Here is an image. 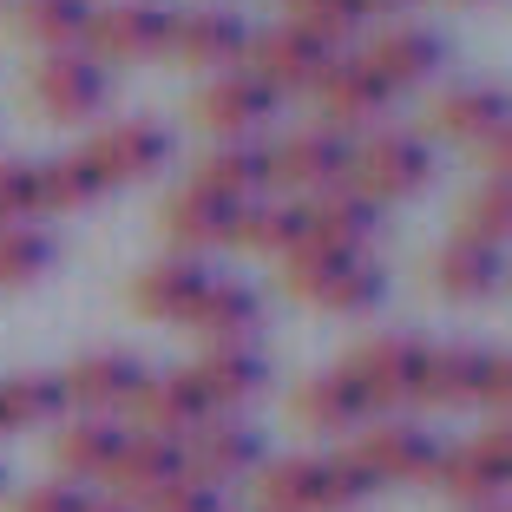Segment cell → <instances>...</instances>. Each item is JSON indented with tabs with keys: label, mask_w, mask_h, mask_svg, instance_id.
I'll list each match as a JSON object with an SVG mask.
<instances>
[{
	"label": "cell",
	"mask_w": 512,
	"mask_h": 512,
	"mask_svg": "<svg viewBox=\"0 0 512 512\" xmlns=\"http://www.w3.org/2000/svg\"><path fill=\"white\" fill-rule=\"evenodd\" d=\"M348 191H362L368 204H401V197H421L434 184V151L414 132H368L362 145H348Z\"/></svg>",
	"instance_id": "obj_1"
},
{
	"label": "cell",
	"mask_w": 512,
	"mask_h": 512,
	"mask_svg": "<svg viewBox=\"0 0 512 512\" xmlns=\"http://www.w3.org/2000/svg\"><path fill=\"white\" fill-rule=\"evenodd\" d=\"M165 33H171V7H158V0H106V7H92L79 53L99 66L165 60Z\"/></svg>",
	"instance_id": "obj_2"
},
{
	"label": "cell",
	"mask_w": 512,
	"mask_h": 512,
	"mask_svg": "<svg viewBox=\"0 0 512 512\" xmlns=\"http://www.w3.org/2000/svg\"><path fill=\"white\" fill-rule=\"evenodd\" d=\"M421 368H427L421 335H368V342L342 362V375L362 388V401L375 407V414H394L401 401L421 394Z\"/></svg>",
	"instance_id": "obj_3"
},
{
	"label": "cell",
	"mask_w": 512,
	"mask_h": 512,
	"mask_svg": "<svg viewBox=\"0 0 512 512\" xmlns=\"http://www.w3.org/2000/svg\"><path fill=\"white\" fill-rule=\"evenodd\" d=\"M335 60V46H322L316 33H302V27H270V33H256V40H243V73L263 79L270 92H309L322 73H329Z\"/></svg>",
	"instance_id": "obj_4"
},
{
	"label": "cell",
	"mask_w": 512,
	"mask_h": 512,
	"mask_svg": "<svg viewBox=\"0 0 512 512\" xmlns=\"http://www.w3.org/2000/svg\"><path fill=\"white\" fill-rule=\"evenodd\" d=\"M79 158L99 171L106 191L112 184H138V178H151V171H165L171 132L158 119H119V125H106V132H92L86 145H79Z\"/></svg>",
	"instance_id": "obj_5"
},
{
	"label": "cell",
	"mask_w": 512,
	"mask_h": 512,
	"mask_svg": "<svg viewBox=\"0 0 512 512\" xmlns=\"http://www.w3.org/2000/svg\"><path fill=\"white\" fill-rule=\"evenodd\" d=\"M348 453L368 467V480H375V486L434 480V460H440L434 434H427V427H414V421H375V427H362Z\"/></svg>",
	"instance_id": "obj_6"
},
{
	"label": "cell",
	"mask_w": 512,
	"mask_h": 512,
	"mask_svg": "<svg viewBox=\"0 0 512 512\" xmlns=\"http://www.w3.org/2000/svg\"><path fill=\"white\" fill-rule=\"evenodd\" d=\"M33 99H40L46 119L60 125H79V119H99V106H106V66L86 60V53H46L40 66H33Z\"/></svg>",
	"instance_id": "obj_7"
},
{
	"label": "cell",
	"mask_w": 512,
	"mask_h": 512,
	"mask_svg": "<svg viewBox=\"0 0 512 512\" xmlns=\"http://www.w3.org/2000/svg\"><path fill=\"white\" fill-rule=\"evenodd\" d=\"M434 480L447 486L460 506H493L499 493H506V480H512V440H506V427H486L473 447H453V453H440L434 460Z\"/></svg>",
	"instance_id": "obj_8"
},
{
	"label": "cell",
	"mask_w": 512,
	"mask_h": 512,
	"mask_svg": "<svg viewBox=\"0 0 512 512\" xmlns=\"http://www.w3.org/2000/svg\"><path fill=\"white\" fill-rule=\"evenodd\" d=\"M178 447H184V473H191V480H204V486H217V493H224L237 473H250L256 460H263V440H256V427L230 421V414H211V421L191 427Z\"/></svg>",
	"instance_id": "obj_9"
},
{
	"label": "cell",
	"mask_w": 512,
	"mask_h": 512,
	"mask_svg": "<svg viewBox=\"0 0 512 512\" xmlns=\"http://www.w3.org/2000/svg\"><path fill=\"white\" fill-rule=\"evenodd\" d=\"M309 92H316V112L335 125V138L355 132V125H375L381 112H388V99H394V92H388V86H381V79L362 66V53H348V60L335 53L329 73H322Z\"/></svg>",
	"instance_id": "obj_10"
},
{
	"label": "cell",
	"mask_w": 512,
	"mask_h": 512,
	"mask_svg": "<svg viewBox=\"0 0 512 512\" xmlns=\"http://www.w3.org/2000/svg\"><path fill=\"white\" fill-rule=\"evenodd\" d=\"M276 112V92L263 86V79H250V73H217L211 86L197 92V125L204 132H217V138H230V145H243V132H256V125Z\"/></svg>",
	"instance_id": "obj_11"
},
{
	"label": "cell",
	"mask_w": 512,
	"mask_h": 512,
	"mask_svg": "<svg viewBox=\"0 0 512 512\" xmlns=\"http://www.w3.org/2000/svg\"><path fill=\"white\" fill-rule=\"evenodd\" d=\"M302 230H309V243H322V250H348V256H362L368 243H375V230H381V211L368 204L362 191L335 184V191L302 197Z\"/></svg>",
	"instance_id": "obj_12"
},
{
	"label": "cell",
	"mask_w": 512,
	"mask_h": 512,
	"mask_svg": "<svg viewBox=\"0 0 512 512\" xmlns=\"http://www.w3.org/2000/svg\"><path fill=\"white\" fill-rule=\"evenodd\" d=\"M125 414L138 421V434H165V440H184L191 427L211 421V407H204V394L191 388V375H145L138 381V394L125 401Z\"/></svg>",
	"instance_id": "obj_13"
},
{
	"label": "cell",
	"mask_w": 512,
	"mask_h": 512,
	"mask_svg": "<svg viewBox=\"0 0 512 512\" xmlns=\"http://www.w3.org/2000/svg\"><path fill=\"white\" fill-rule=\"evenodd\" d=\"M243 20L224 14V7H191V14H171V33H165V60L178 66H237L243 53Z\"/></svg>",
	"instance_id": "obj_14"
},
{
	"label": "cell",
	"mask_w": 512,
	"mask_h": 512,
	"mask_svg": "<svg viewBox=\"0 0 512 512\" xmlns=\"http://www.w3.org/2000/svg\"><path fill=\"white\" fill-rule=\"evenodd\" d=\"M138 381H145V362L106 348V355H86V362L66 368L60 388H66V407H86V414H106V421H112V414L138 394Z\"/></svg>",
	"instance_id": "obj_15"
},
{
	"label": "cell",
	"mask_w": 512,
	"mask_h": 512,
	"mask_svg": "<svg viewBox=\"0 0 512 512\" xmlns=\"http://www.w3.org/2000/svg\"><path fill=\"white\" fill-rule=\"evenodd\" d=\"M348 178V145L335 132H296L270 151V184H289V191H335Z\"/></svg>",
	"instance_id": "obj_16"
},
{
	"label": "cell",
	"mask_w": 512,
	"mask_h": 512,
	"mask_svg": "<svg viewBox=\"0 0 512 512\" xmlns=\"http://www.w3.org/2000/svg\"><path fill=\"white\" fill-rule=\"evenodd\" d=\"M440 60H447V46L434 40L427 27H394V33H375L362 53V66L381 79L388 92H407V86H427V79L440 73Z\"/></svg>",
	"instance_id": "obj_17"
},
{
	"label": "cell",
	"mask_w": 512,
	"mask_h": 512,
	"mask_svg": "<svg viewBox=\"0 0 512 512\" xmlns=\"http://www.w3.org/2000/svg\"><path fill=\"white\" fill-rule=\"evenodd\" d=\"M237 211L243 204H224V197L184 184V191L165 197V230H171V243H178V256H204V250H224V243L237 237Z\"/></svg>",
	"instance_id": "obj_18"
},
{
	"label": "cell",
	"mask_w": 512,
	"mask_h": 512,
	"mask_svg": "<svg viewBox=\"0 0 512 512\" xmlns=\"http://www.w3.org/2000/svg\"><path fill=\"white\" fill-rule=\"evenodd\" d=\"M204 283H211V270H204L197 256H165V263H151L132 283V309L145 322H184L191 302L204 296Z\"/></svg>",
	"instance_id": "obj_19"
},
{
	"label": "cell",
	"mask_w": 512,
	"mask_h": 512,
	"mask_svg": "<svg viewBox=\"0 0 512 512\" xmlns=\"http://www.w3.org/2000/svg\"><path fill=\"white\" fill-rule=\"evenodd\" d=\"M184 375H191V388L204 394L211 414H237V407L263 388V362H256L250 348H204Z\"/></svg>",
	"instance_id": "obj_20"
},
{
	"label": "cell",
	"mask_w": 512,
	"mask_h": 512,
	"mask_svg": "<svg viewBox=\"0 0 512 512\" xmlns=\"http://www.w3.org/2000/svg\"><path fill=\"white\" fill-rule=\"evenodd\" d=\"M256 499H263V512H335V499H329V460H316V453H289V460L263 467Z\"/></svg>",
	"instance_id": "obj_21"
},
{
	"label": "cell",
	"mask_w": 512,
	"mask_h": 512,
	"mask_svg": "<svg viewBox=\"0 0 512 512\" xmlns=\"http://www.w3.org/2000/svg\"><path fill=\"white\" fill-rule=\"evenodd\" d=\"M296 421L316 427V434H362V421H375V407L362 401V388L342 368H329V375L296 388Z\"/></svg>",
	"instance_id": "obj_22"
},
{
	"label": "cell",
	"mask_w": 512,
	"mask_h": 512,
	"mask_svg": "<svg viewBox=\"0 0 512 512\" xmlns=\"http://www.w3.org/2000/svg\"><path fill=\"white\" fill-rule=\"evenodd\" d=\"M197 191H211L224 197V204H256V197L270 191V151H256V145H217L197 158L191 171Z\"/></svg>",
	"instance_id": "obj_23"
},
{
	"label": "cell",
	"mask_w": 512,
	"mask_h": 512,
	"mask_svg": "<svg viewBox=\"0 0 512 512\" xmlns=\"http://www.w3.org/2000/svg\"><path fill=\"white\" fill-rule=\"evenodd\" d=\"M256 316H263V302H256L250 283H217V276H211L184 322H191L211 348H243V335L256 329Z\"/></svg>",
	"instance_id": "obj_24"
},
{
	"label": "cell",
	"mask_w": 512,
	"mask_h": 512,
	"mask_svg": "<svg viewBox=\"0 0 512 512\" xmlns=\"http://www.w3.org/2000/svg\"><path fill=\"white\" fill-rule=\"evenodd\" d=\"M171 473H184V447H178V440H165V434H125V447H119V460H112L106 480L119 486V499H132V506H138V499L158 493Z\"/></svg>",
	"instance_id": "obj_25"
},
{
	"label": "cell",
	"mask_w": 512,
	"mask_h": 512,
	"mask_svg": "<svg viewBox=\"0 0 512 512\" xmlns=\"http://www.w3.org/2000/svg\"><path fill=\"white\" fill-rule=\"evenodd\" d=\"M86 20H92V0H14V40L46 46V53H73L86 40Z\"/></svg>",
	"instance_id": "obj_26"
},
{
	"label": "cell",
	"mask_w": 512,
	"mask_h": 512,
	"mask_svg": "<svg viewBox=\"0 0 512 512\" xmlns=\"http://www.w3.org/2000/svg\"><path fill=\"white\" fill-rule=\"evenodd\" d=\"M119 447H125V427L106 421V414H86V421H66L60 427L53 460H60V467L73 473V486H79V480H106L112 460H119Z\"/></svg>",
	"instance_id": "obj_27"
},
{
	"label": "cell",
	"mask_w": 512,
	"mask_h": 512,
	"mask_svg": "<svg viewBox=\"0 0 512 512\" xmlns=\"http://www.w3.org/2000/svg\"><path fill=\"white\" fill-rule=\"evenodd\" d=\"M480 375H486V348H427L421 368V394L427 407H473L480 401Z\"/></svg>",
	"instance_id": "obj_28"
},
{
	"label": "cell",
	"mask_w": 512,
	"mask_h": 512,
	"mask_svg": "<svg viewBox=\"0 0 512 512\" xmlns=\"http://www.w3.org/2000/svg\"><path fill=\"white\" fill-rule=\"evenodd\" d=\"M499 276H506L499 250H486V243H467V237L440 243V256H434V283L447 289L453 302H486V296L499 289Z\"/></svg>",
	"instance_id": "obj_29"
},
{
	"label": "cell",
	"mask_w": 512,
	"mask_h": 512,
	"mask_svg": "<svg viewBox=\"0 0 512 512\" xmlns=\"http://www.w3.org/2000/svg\"><path fill=\"white\" fill-rule=\"evenodd\" d=\"M237 250H256V256H296L302 243H309V230H302V204H243L237 211Z\"/></svg>",
	"instance_id": "obj_30"
},
{
	"label": "cell",
	"mask_w": 512,
	"mask_h": 512,
	"mask_svg": "<svg viewBox=\"0 0 512 512\" xmlns=\"http://www.w3.org/2000/svg\"><path fill=\"white\" fill-rule=\"evenodd\" d=\"M434 132L460 138V145H480V138L506 132V92H486V86L447 92V99L434 106Z\"/></svg>",
	"instance_id": "obj_31"
},
{
	"label": "cell",
	"mask_w": 512,
	"mask_h": 512,
	"mask_svg": "<svg viewBox=\"0 0 512 512\" xmlns=\"http://www.w3.org/2000/svg\"><path fill=\"white\" fill-rule=\"evenodd\" d=\"M66 414V388L60 375H7L0 381V434H20V427H46Z\"/></svg>",
	"instance_id": "obj_32"
},
{
	"label": "cell",
	"mask_w": 512,
	"mask_h": 512,
	"mask_svg": "<svg viewBox=\"0 0 512 512\" xmlns=\"http://www.w3.org/2000/svg\"><path fill=\"white\" fill-rule=\"evenodd\" d=\"M381 289H388V276H381V263L375 256H342L335 263V276L316 289V309H329V316H368L381 302Z\"/></svg>",
	"instance_id": "obj_33"
},
{
	"label": "cell",
	"mask_w": 512,
	"mask_h": 512,
	"mask_svg": "<svg viewBox=\"0 0 512 512\" xmlns=\"http://www.w3.org/2000/svg\"><path fill=\"white\" fill-rule=\"evenodd\" d=\"M99 197H106V184H99V171H92L79 151L40 165V204L46 211H86V204H99Z\"/></svg>",
	"instance_id": "obj_34"
},
{
	"label": "cell",
	"mask_w": 512,
	"mask_h": 512,
	"mask_svg": "<svg viewBox=\"0 0 512 512\" xmlns=\"http://www.w3.org/2000/svg\"><path fill=\"white\" fill-rule=\"evenodd\" d=\"M53 270V237L33 224L0 230V289H20V283H40Z\"/></svg>",
	"instance_id": "obj_35"
},
{
	"label": "cell",
	"mask_w": 512,
	"mask_h": 512,
	"mask_svg": "<svg viewBox=\"0 0 512 512\" xmlns=\"http://www.w3.org/2000/svg\"><path fill=\"white\" fill-rule=\"evenodd\" d=\"M460 237L467 243H486V250H499V243L512 237V184L493 178L480 197L467 204V217H460Z\"/></svg>",
	"instance_id": "obj_36"
},
{
	"label": "cell",
	"mask_w": 512,
	"mask_h": 512,
	"mask_svg": "<svg viewBox=\"0 0 512 512\" xmlns=\"http://www.w3.org/2000/svg\"><path fill=\"white\" fill-rule=\"evenodd\" d=\"M289 7V27L316 33L322 46H342L362 33V14H355V0H283Z\"/></svg>",
	"instance_id": "obj_37"
},
{
	"label": "cell",
	"mask_w": 512,
	"mask_h": 512,
	"mask_svg": "<svg viewBox=\"0 0 512 512\" xmlns=\"http://www.w3.org/2000/svg\"><path fill=\"white\" fill-rule=\"evenodd\" d=\"M40 165H0V230L40 217Z\"/></svg>",
	"instance_id": "obj_38"
},
{
	"label": "cell",
	"mask_w": 512,
	"mask_h": 512,
	"mask_svg": "<svg viewBox=\"0 0 512 512\" xmlns=\"http://www.w3.org/2000/svg\"><path fill=\"white\" fill-rule=\"evenodd\" d=\"M138 512H224V493L204 480H191V473H171L158 493L138 499Z\"/></svg>",
	"instance_id": "obj_39"
},
{
	"label": "cell",
	"mask_w": 512,
	"mask_h": 512,
	"mask_svg": "<svg viewBox=\"0 0 512 512\" xmlns=\"http://www.w3.org/2000/svg\"><path fill=\"white\" fill-rule=\"evenodd\" d=\"M381 486L368 480V467L355 460V453H335L329 460V499H335V512H348V506H362V499H375Z\"/></svg>",
	"instance_id": "obj_40"
},
{
	"label": "cell",
	"mask_w": 512,
	"mask_h": 512,
	"mask_svg": "<svg viewBox=\"0 0 512 512\" xmlns=\"http://www.w3.org/2000/svg\"><path fill=\"white\" fill-rule=\"evenodd\" d=\"M7 512H86V493L73 480H40V486L7 499Z\"/></svg>",
	"instance_id": "obj_41"
},
{
	"label": "cell",
	"mask_w": 512,
	"mask_h": 512,
	"mask_svg": "<svg viewBox=\"0 0 512 512\" xmlns=\"http://www.w3.org/2000/svg\"><path fill=\"white\" fill-rule=\"evenodd\" d=\"M473 407H486V414H493V427H506V407H512V362H506V355H486L480 401H473Z\"/></svg>",
	"instance_id": "obj_42"
},
{
	"label": "cell",
	"mask_w": 512,
	"mask_h": 512,
	"mask_svg": "<svg viewBox=\"0 0 512 512\" xmlns=\"http://www.w3.org/2000/svg\"><path fill=\"white\" fill-rule=\"evenodd\" d=\"M473 151H480V165L493 171V178H506V165H512V125H506V132H493V138H480Z\"/></svg>",
	"instance_id": "obj_43"
},
{
	"label": "cell",
	"mask_w": 512,
	"mask_h": 512,
	"mask_svg": "<svg viewBox=\"0 0 512 512\" xmlns=\"http://www.w3.org/2000/svg\"><path fill=\"white\" fill-rule=\"evenodd\" d=\"M86 512H138L132 499H86Z\"/></svg>",
	"instance_id": "obj_44"
},
{
	"label": "cell",
	"mask_w": 512,
	"mask_h": 512,
	"mask_svg": "<svg viewBox=\"0 0 512 512\" xmlns=\"http://www.w3.org/2000/svg\"><path fill=\"white\" fill-rule=\"evenodd\" d=\"M381 7H401V0H355V14H362V20H368V14H381Z\"/></svg>",
	"instance_id": "obj_45"
},
{
	"label": "cell",
	"mask_w": 512,
	"mask_h": 512,
	"mask_svg": "<svg viewBox=\"0 0 512 512\" xmlns=\"http://www.w3.org/2000/svg\"><path fill=\"white\" fill-rule=\"evenodd\" d=\"M480 512H499V506H480Z\"/></svg>",
	"instance_id": "obj_46"
},
{
	"label": "cell",
	"mask_w": 512,
	"mask_h": 512,
	"mask_svg": "<svg viewBox=\"0 0 512 512\" xmlns=\"http://www.w3.org/2000/svg\"><path fill=\"white\" fill-rule=\"evenodd\" d=\"M467 7H473V0H467Z\"/></svg>",
	"instance_id": "obj_47"
}]
</instances>
